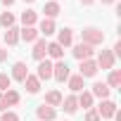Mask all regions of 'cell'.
Here are the masks:
<instances>
[{
  "mask_svg": "<svg viewBox=\"0 0 121 121\" xmlns=\"http://www.w3.org/2000/svg\"><path fill=\"white\" fill-rule=\"evenodd\" d=\"M81 36H83V43H86V45H102V43H104V33H102L100 29H95V26L83 29Z\"/></svg>",
  "mask_w": 121,
  "mask_h": 121,
  "instance_id": "obj_1",
  "label": "cell"
},
{
  "mask_svg": "<svg viewBox=\"0 0 121 121\" xmlns=\"http://www.w3.org/2000/svg\"><path fill=\"white\" fill-rule=\"evenodd\" d=\"M52 78H57V81H67L69 78V67H67L64 59H59L57 64H52Z\"/></svg>",
  "mask_w": 121,
  "mask_h": 121,
  "instance_id": "obj_2",
  "label": "cell"
},
{
  "mask_svg": "<svg viewBox=\"0 0 121 121\" xmlns=\"http://www.w3.org/2000/svg\"><path fill=\"white\" fill-rule=\"evenodd\" d=\"M97 114H100L102 119H112V116L116 114V104H114L112 100H102V104L97 107Z\"/></svg>",
  "mask_w": 121,
  "mask_h": 121,
  "instance_id": "obj_3",
  "label": "cell"
},
{
  "mask_svg": "<svg viewBox=\"0 0 121 121\" xmlns=\"http://www.w3.org/2000/svg\"><path fill=\"white\" fill-rule=\"evenodd\" d=\"M95 74H97V62H93V59H83V62H81V74H78V76L90 78V76H95Z\"/></svg>",
  "mask_w": 121,
  "mask_h": 121,
  "instance_id": "obj_4",
  "label": "cell"
},
{
  "mask_svg": "<svg viewBox=\"0 0 121 121\" xmlns=\"http://www.w3.org/2000/svg\"><path fill=\"white\" fill-rule=\"evenodd\" d=\"M90 55H93V45H86V43H78L76 48H74V57L76 59H90Z\"/></svg>",
  "mask_w": 121,
  "mask_h": 121,
  "instance_id": "obj_5",
  "label": "cell"
},
{
  "mask_svg": "<svg viewBox=\"0 0 121 121\" xmlns=\"http://www.w3.org/2000/svg\"><path fill=\"white\" fill-rule=\"evenodd\" d=\"M97 67H102V69H112V67H114V52L102 50L100 57H97Z\"/></svg>",
  "mask_w": 121,
  "mask_h": 121,
  "instance_id": "obj_6",
  "label": "cell"
},
{
  "mask_svg": "<svg viewBox=\"0 0 121 121\" xmlns=\"http://www.w3.org/2000/svg\"><path fill=\"white\" fill-rule=\"evenodd\" d=\"M45 55H48V43H45V38H38L36 45H33V57L43 62V57H45Z\"/></svg>",
  "mask_w": 121,
  "mask_h": 121,
  "instance_id": "obj_7",
  "label": "cell"
},
{
  "mask_svg": "<svg viewBox=\"0 0 121 121\" xmlns=\"http://www.w3.org/2000/svg\"><path fill=\"white\" fill-rule=\"evenodd\" d=\"M48 78H52V64L45 59L38 64V81H48Z\"/></svg>",
  "mask_w": 121,
  "mask_h": 121,
  "instance_id": "obj_8",
  "label": "cell"
},
{
  "mask_svg": "<svg viewBox=\"0 0 121 121\" xmlns=\"http://www.w3.org/2000/svg\"><path fill=\"white\" fill-rule=\"evenodd\" d=\"M29 76V67L24 64V62H17L14 67H12V78H17V81H24Z\"/></svg>",
  "mask_w": 121,
  "mask_h": 121,
  "instance_id": "obj_9",
  "label": "cell"
},
{
  "mask_svg": "<svg viewBox=\"0 0 121 121\" xmlns=\"http://www.w3.org/2000/svg\"><path fill=\"white\" fill-rule=\"evenodd\" d=\"M36 116H38L40 121H52V119H55V107L40 104V107H38V112H36Z\"/></svg>",
  "mask_w": 121,
  "mask_h": 121,
  "instance_id": "obj_10",
  "label": "cell"
},
{
  "mask_svg": "<svg viewBox=\"0 0 121 121\" xmlns=\"http://www.w3.org/2000/svg\"><path fill=\"white\" fill-rule=\"evenodd\" d=\"M71 40H74V33H71V29H62L55 43H57V45H62V48H67V45H71Z\"/></svg>",
  "mask_w": 121,
  "mask_h": 121,
  "instance_id": "obj_11",
  "label": "cell"
},
{
  "mask_svg": "<svg viewBox=\"0 0 121 121\" xmlns=\"http://www.w3.org/2000/svg\"><path fill=\"white\" fill-rule=\"evenodd\" d=\"M24 86H26V90H29L31 95H36V93L40 90V81H38V76H26V78H24Z\"/></svg>",
  "mask_w": 121,
  "mask_h": 121,
  "instance_id": "obj_12",
  "label": "cell"
},
{
  "mask_svg": "<svg viewBox=\"0 0 121 121\" xmlns=\"http://www.w3.org/2000/svg\"><path fill=\"white\" fill-rule=\"evenodd\" d=\"M48 55H50L52 59H57V62H59V59L64 57V48H62V45H57V43H48Z\"/></svg>",
  "mask_w": 121,
  "mask_h": 121,
  "instance_id": "obj_13",
  "label": "cell"
},
{
  "mask_svg": "<svg viewBox=\"0 0 121 121\" xmlns=\"http://www.w3.org/2000/svg\"><path fill=\"white\" fill-rule=\"evenodd\" d=\"M43 104H48V107H57V104H62V95H59V90H50L48 95H45V102Z\"/></svg>",
  "mask_w": 121,
  "mask_h": 121,
  "instance_id": "obj_14",
  "label": "cell"
},
{
  "mask_svg": "<svg viewBox=\"0 0 121 121\" xmlns=\"http://www.w3.org/2000/svg\"><path fill=\"white\" fill-rule=\"evenodd\" d=\"M19 38L26 40V43H33V40H38V31H36L33 26H24V31L19 33Z\"/></svg>",
  "mask_w": 121,
  "mask_h": 121,
  "instance_id": "obj_15",
  "label": "cell"
},
{
  "mask_svg": "<svg viewBox=\"0 0 121 121\" xmlns=\"http://www.w3.org/2000/svg\"><path fill=\"white\" fill-rule=\"evenodd\" d=\"M90 95L107 100V97H109V86H107V83H95V86H93V93H90Z\"/></svg>",
  "mask_w": 121,
  "mask_h": 121,
  "instance_id": "obj_16",
  "label": "cell"
},
{
  "mask_svg": "<svg viewBox=\"0 0 121 121\" xmlns=\"http://www.w3.org/2000/svg\"><path fill=\"white\" fill-rule=\"evenodd\" d=\"M3 102H5V107H14L19 102V93L17 90H5L3 93Z\"/></svg>",
  "mask_w": 121,
  "mask_h": 121,
  "instance_id": "obj_17",
  "label": "cell"
},
{
  "mask_svg": "<svg viewBox=\"0 0 121 121\" xmlns=\"http://www.w3.org/2000/svg\"><path fill=\"white\" fill-rule=\"evenodd\" d=\"M62 107H64V112H67V114H74V112L78 109V100H76L74 95H69V97H64V100H62Z\"/></svg>",
  "mask_w": 121,
  "mask_h": 121,
  "instance_id": "obj_18",
  "label": "cell"
},
{
  "mask_svg": "<svg viewBox=\"0 0 121 121\" xmlns=\"http://www.w3.org/2000/svg\"><path fill=\"white\" fill-rule=\"evenodd\" d=\"M55 31H57V26H55V22H52V19H43V22H40V31H38V33L50 36V33H55Z\"/></svg>",
  "mask_w": 121,
  "mask_h": 121,
  "instance_id": "obj_19",
  "label": "cell"
},
{
  "mask_svg": "<svg viewBox=\"0 0 121 121\" xmlns=\"http://www.w3.org/2000/svg\"><path fill=\"white\" fill-rule=\"evenodd\" d=\"M5 43H7V45H17V43H19V31H17V29H7Z\"/></svg>",
  "mask_w": 121,
  "mask_h": 121,
  "instance_id": "obj_20",
  "label": "cell"
},
{
  "mask_svg": "<svg viewBox=\"0 0 121 121\" xmlns=\"http://www.w3.org/2000/svg\"><path fill=\"white\" fill-rule=\"evenodd\" d=\"M36 19H38V17H36V12H33V10H26V12L22 14L24 26H33V24H36Z\"/></svg>",
  "mask_w": 121,
  "mask_h": 121,
  "instance_id": "obj_21",
  "label": "cell"
},
{
  "mask_svg": "<svg viewBox=\"0 0 121 121\" xmlns=\"http://www.w3.org/2000/svg\"><path fill=\"white\" fill-rule=\"evenodd\" d=\"M69 88L71 90H83V76H69Z\"/></svg>",
  "mask_w": 121,
  "mask_h": 121,
  "instance_id": "obj_22",
  "label": "cell"
},
{
  "mask_svg": "<svg viewBox=\"0 0 121 121\" xmlns=\"http://www.w3.org/2000/svg\"><path fill=\"white\" fill-rule=\"evenodd\" d=\"M0 24H3L5 29H12V24H14V14H12V12H3V14H0Z\"/></svg>",
  "mask_w": 121,
  "mask_h": 121,
  "instance_id": "obj_23",
  "label": "cell"
},
{
  "mask_svg": "<svg viewBox=\"0 0 121 121\" xmlns=\"http://www.w3.org/2000/svg\"><path fill=\"white\" fill-rule=\"evenodd\" d=\"M43 12L48 14V19H52V17H57V14H59V5H57V3H48Z\"/></svg>",
  "mask_w": 121,
  "mask_h": 121,
  "instance_id": "obj_24",
  "label": "cell"
},
{
  "mask_svg": "<svg viewBox=\"0 0 121 121\" xmlns=\"http://www.w3.org/2000/svg\"><path fill=\"white\" fill-rule=\"evenodd\" d=\"M76 100H78V104L86 107V109L93 107V95H90V93H81V97H76Z\"/></svg>",
  "mask_w": 121,
  "mask_h": 121,
  "instance_id": "obj_25",
  "label": "cell"
},
{
  "mask_svg": "<svg viewBox=\"0 0 121 121\" xmlns=\"http://www.w3.org/2000/svg\"><path fill=\"white\" fill-rule=\"evenodd\" d=\"M119 83H121V74H119V71L114 69V71L109 74V86H112V88H116Z\"/></svg>",
  "mask_w": 121,
  "mask_h": 121,
  "instance_id": "obj_26",
  "label": "cell"
},
{
  "mask_svg": "<svg viewBox=\"0 0 121 121\" xmlns=\"http://www.w3.org/2000/svg\"><path fill=\"white\" fill-rule=\"evenodd\" d=\"M10 76L7 74H0V90H10Z\"/></svg>",
  "mask_w": 121,
  "mask_h": 121,
  "instance_id": "obj_27",
  "label": "cell"
},
{
  "mask_svg": "<svg viewBox=\"0 0 121 121\" xmlns=\"http://www.w3.org/2000/svg\"><path fill=\"white\" fill-rule=\"evenodd\" d=\"M0 121H19V116L14 114V112H7V114H3V119Z\"/></svg>",
  "mask_w": 121,
  "mask_h": 121,
  "instance_id": "obj_28",
  "label": "cell"
},
{
  "mask_svg": "<svg viewBox=\"0 0 121 121\" xmlns=\"http://www.w3.org/2000/svg\"><path fill=\"white\" fill-rule=\"evenodd\" d=\"M86 121H100V114H97L95 109H90V112L86 114Z\"/></svg>",
  "mask_w": 121,
  "mask_h": 121,
  "instance_id": "obj_29",
  "label": "cell"
},
{
  "mask_svg": "<svg viewBox=\"0 0 121 121\" xmlns=\"http://www.w3.org/2000/svg\"><path fill=\"white\" fill-rule=\"evenodd\" d=\"M7 59V50H0V62H5Z\"/></svg>",
  "mask_w": 121,
  "mask_h": 121,
  "instance_id": "obj_30",
  "label": "cell"
},
{
  "mask_svg": "<svg viewBox=\"0 0 121 121\" xmlns=\"http://www.w3.org/2000/svg\"><path fill=\"white\" fill-rule=\"evenodd\" d=\"M0 3H3V5H7V7H10V5H14V0H0Z\"/></svg>",
  "mask_w": 121,
  "mask_h": 121,
  "instance_id": "obj_31",
  "label": "cell"
},
{
  "mask_svg": "<svg viewBox=\"0 0 121 121\" xmlns=\"http://www.w3.org/2000/svg\"><path fill=\"white\" fill-rule=\"evenodd\" d=\"M0 109H5V102H3V93H0Z\"/></svg>",
  "mask_w": 121,
  "mask_h": 121,
  "instance_id": "obj_32",
  "label": "cell"
},
{
  "mask_svg": "<svg viewBox=\"0 0 121 121\" xmlns=\"http://www.w3.org/2000/svg\"><path fill=\"white\" fill-rule=\"evenodd\" d=\"M90 3H95V0H81V5H90Z\"/></svg>",
  "mask_w": 121,
  "mask_h": 121,
  "instance_id": "obj_33",
  "label": "cell"
},
{
  "mask_svg": "<svg viewBox=\"0 0 121 121\" xmlns=\"http://www.w3.org/2000/svg\"><path fill=\"white\" fill-rule=\"evenodd\" d=\"M102 3H104V5H112V3H114V0H102Z\"/></svg>",
  "mask_w": 121,
  "mask_h": 121,
  "instance_id": "obj_34",
  "label": "cell"
},
{
  "mask_svg": "<svg viewBox=\"0 0 121 121\" xmlns=\"http://www.w3.org/2000/svg\"><path fill=\"white\" fill-rule=\"evenodd\" d=\"M24 3H33V0H24Z\"/></svg>",
  "mask_w": 121,
  "mask_h": 121,
  "instance_id": "obj_35",
  "label": "cell"
}]
</instances>
